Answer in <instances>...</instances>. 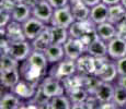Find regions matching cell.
Instances as JSON below:
<instances>
[{"instance_id":"1","label":"cell","mask_w":126,"mask_h":109,"mask_svg":"<svg viewBox=\"0 0 126 109\" xmlns=\"http://www.w3.org/2000/svg\"><path fill=\"white\" fill-rule=\"evenodd\" d=\"M76 73H77L76 60L70 59V58L67 57L65 59H63L62 61L57 62V63L50 64L49 69H48V75L56 77L60 81L74 75Z\"/></svg>"},{"instance_id":"2","label":"cell","mask_w":126,"mask_h":109,"mask_svg":"<svg viewBox=\"0 0 126 109\" xmlns=\"http://www.w3.org/2000/svg\"><path fill=\"white\" fill-rule=\"evenodd\" d=\"M40 87L49 98L54 97V96L66 94V89H65L63 81H60V80L52 75H48V74L43 77V80L40 83Z\"/></svg>"},{"instance_id":"3","label":"cell","mask_w":126,"mask_h":109,"mask_svg":"<svg viewBox=\"0 0 126 109\" xmlns=\"http://www.w3.org/2000/svg\"><path fill=\"white\" fill-rule=\"evenodd\" d=\"M76 21L74 18V14L71 12L69 4L63 8H57L54 10L52 21H50V25L53 26H62V27L69 28L74 22Z\"/></svg>"},{"instance_id":"4","label":"cell","mask_w":126,"mask_h":109,"mask_svg":"<svg viewBox=\"0 0 126 109\" xmlns=\"http://www.w3.org/2000/svg\"><path fill=\"white\" fill-rule=\"evenodd\" d=\"M38 85L40 84L31 83V82L26 81V80L21 79L19 81V83L14 87H12L10 91H12L14 94H16L23 101H28L34 97L36 91L38 88Z\"/></svg>"},{"instance_id":"5","label":"cell","mask_w":126,"mask_h":109,"mask_svg":"<svg viewBox=\"0 0 126 109\" xmlns=\"http://www.w3.org/2000/svg\"><path fill=\"white\" fill-rule=\"evenodd\" d=\"M20 71H21L22 79L31 82V83H35V84H40L41 81L43 80V77L47 75V74H46L44 71H42L40 68L35 67V65H33V64L28 63L26 61L21 62Z\"/></svg>"},{"instance_id":"6","label":"cell","mask_w":126,"mask_h":109,"mask_svg":"<svg viewBox=\"0 0 126 109\" xmlns=\"http://www.w3.org/2000/svg\"><path fill=\"white\" fill-rule=\"evenodd\" d=\"M22 25H23V31H24V34H25L26 39L33 40L42 33V31L44 30L46 27V25H48V24L44 23L43 21L38 20L37 18L32 15L25 22H23Z\"/></svg>"},{"instance_id":"7","label":"cell","mask_w":126,"mask_h":109,"mask_svg":"<svg viewBox=\"0 0 126 109\" xmlns=\"http://www.w3.org/2000/svg\"><path fill=\"white\" fill-rule=\"evenodd\" d=\"M55 9L47 0H38L32 8V15L43 21L46 24H50Z\"/></svg>"},{"instance_id":"8","label":"cell","mask_w":126,"mask_h":109,"mask_svg":"<svg viewBox=\"0 0 126 109\" xmlns=\"http://www.w3.org/2000/svg\"><path fill=\"white\" fill-rule=\"evenodd\" d=\"M64 49L67 58L77 60L79 57L87 52V46L82 43L80 38L69 37V39L64 44Z\"/></svg>"},{"instance_id":"9","label":"cell","mask_w":126,"mask_h":109,"mask_svg":"<svg viewBox=\"0 0 126 109\" xmlns=\"http://www.w3.org/2000/svg\"><path fill=\"white\" fill-rule=\"evenodd\" d=\"M94 75H96L102 82H110V83H114L116 79L118 77V71L117 67L114 60L111 59L110 61L105 62L96 70V72L94 73Z\"/></svg>"},{"instance_id":"10","label":"cell","mask_w":126,"mask_h":109,"mask_svg":"<svg viewBox=\"0 0 126 109\" xmlns=\"http://www.w3.org/2000/svg\"><path fill=\"white\" fill-rule=\"evenodd\" d=\"M77 63V73L83 74V75H91L96 72L98 65H96L95 57L89 55L88 52L83 54L76 60Z\"/></svg>"},{"instance_id":"11","label":"cell","mask_w":126,"mask_h":109,"mask_svg":"<svg viewBox=\"0 0 126 109\" xmlns=\"http://www.w3.org/2000/svg\"><path fill=\"white\" fill-rule=\"evenodd\" d=\"M32 51H33V47L32 44H31V40L25 39L22 40V42L11 44L9 55H11L13 58H16L18 61L23 62L28 59Z\"/></svg>"},{"instance_id":"12","label":"cell","mask_w":126,"mask_h":109,"mask_svg":"<svg viewBox=\"0 0 126 109\" xmlns=\"http://www.w3.org/2000/svg\"><path fill=\"white\" fill-rule=\"evenodd\" d=\"M108 56L112 60H117L126 56V39L121 36H115L108 42Z\"/></svg>"},{"instance_id":"13","label":"cell","mask_w":126,"mask_h":109,"mask_svg":"<svg viewBox=\"0 0 126 109\" xmlns=\"http://www.w3.org/2000/svg\"><path fill=\"white\" fill-rule=\"evenodd\" d=\"M4 37L11 44L25 40L26 37H25V34H24V31H23L22 23L12 20L10 23L6 26V35H4Z\"/></svg>"},{"instance_id":"14","label":"cell","mask_w":126,"mask_h":109,"mask_svg":"<svg viewBox=\"0 0 126 109\" xmlns=\"http://www.w3.org/2000/svg\"><path fill=\"white\" fill-rule=\"evenodd\" d=\"M21 79H22V75H21L20 68L0 71V83H1V87L3 88L11 89L19 83Z\"/></svg>"},{"instance_id":"15","label":"cell","mask_w":126,"mask_h":109,"mask_svg":"<svg viewBox=\"0 0 126 109\" xmlns=\"http://www.w3.org/2000/svg\"><path fill=\"white\" fill-rule=\"evenodd\" d=\"M33 50H38V51H45L48 47L53 44V38H52V32H50V25H46V27L42 31V33L31 40Z\"/></svg>"},{"instance_id":"16","label":"cell","mask_w":126,"mask_h":109,"mask_svg":"<svg viewBox=\"0 0 126 109\" xmlns=\"http://www.w3.org/2000/svg\"><path fill=\"white\" fill-rule=\"evenodd\" d=\"M25 105V101L19 97L16 94L9 89L8 92H4L1 95L0 100V108L1 109H19L23 108Z\"/></svg>"},{"instance_id":"17","label":"cell","mask_w":126,"mask_h":109,"mask_svg":"<svg viewBox=\"0 0 126 109\" xmlns=\"http://www.w3.org/2000/svg\"><path fill=\"white\" fill-rule=\"evenodd\" d=\"M95 26L96 24L93 23L90 18L84 21H75L68 28L69 36L72 38H81V36L87 31L91 30V28L95 27Z\"/></svg>"},{"instance_id":"18","label":"cell","mask_w":126,"mask_h":109,"mask_svg":"<svg viewBox=\"0 0 126 109\" xmlns=\"http://www.w3.org/2000/svg\"><path fill=\"white\" fill-rule=\"evenodd\" d=\"M69 7L76 21H84L90 18V8L83 2V0H70Z\"/></svg>"},{"instance_id":"19","label":"cell","mask_w":126,"mask_h":109,"mask_svg":"<svg viewBox=\"0 0 126 109\" xmlns=\"http://www.w3.org/2000/svg\"><path fill=\"white\" fill-rule=\"evenodd\" d=\"M115 85L110 82H101V84L96 88L95 93H94V97L96 100L100 103H105V101L113 100V96H114Z\"/></svg>"},{"instance_id":"20","label":"cell","mask_w":126,"mask_h":109,"mask_svg":"<svg viewBox=\"0 0 126 109\" xmlns=\"http://www.w3.org/2000/svg\"><path fill=\"white\" fill-rule=\"evenodd\" d=\"M90 19L96 25L108 21L109 6L105 4L104 2H100V3L95 4V6H93L92 8H90Z\"/></svg>"},{"instance_id":"21","label":"cell","mask_w":126,"mask_h":109,"mask_svg":"<svg viewBox=\"0 0 126 109\" xmlns=\"http://www.w3.org/2000/svg\"><path fill=\"white\" fill-rule=\"evenodd\" d=\"M96 32L101 39L104 42H110L112 38L117 36V28L114 23H111L109 21H105L103 23H100L96 25Z\"/></svg>"},{"instance_id":"22","label":"cell","mask_w":126,"mask_h":109,"mask_svg":"<svg viewBox=\"0 0 126 109\" xmlns=\"http://www.w3.org/2000/svg\"><path fill=\"white\" fill-rule=\"evenodd\" d=\"M12 20L23 23L28 20L29 18L32 16V8L29 6L26 2H20V3H16L13 10L11 12Z\"/></svg>"},{"instance_id":"23","label":"cell","mask_w":126,"mask_h":109,"mask_svg":"<svg viewBox=\"0 0 126 109\" xmlns=\"http://www.w3.org/2000/svg\"><path fill=\"white\" fill-rule=\"evenodd\" d=\"M44 52L49 64L57 63V62L62 61L63 59L66 58L64 45H60V44H52Z\"/></svg>"},{"instance_id":"24","label":"cell","mask_w":126,"mask_h":109,"mask_svg":"<svg viewBox=\"0 0 126 109\" xmlns=\"http://www.w3.org/2000/svg\"><path fill=\"white\" fill-rule=\"evenodd\" d=\"M87 52L95 58L108 56V43L101 38H98L92 44L87 46Z\"/></svg>"},{"instance_id":"25","label":"cell","mask_w":126,"mask_h":109,"mask_svg":"<svg viewBox=\"0 0 126 109\" xmlns=\"http://www.w3.org/2000/svg\"><path fill=\"white\" fill-rule=\"evenodd\" d=\"M72 103L67 94L54 96L49 99L47 109H71Z\"/></svg>"},{"instance_id":"26","label":"cell","mask_w":126,"mask_h":109,"mask_svg":"<svg viewBox=\"0 0 126 109\" xmlns=\"http://www.w3.org/2000/svg\"><path fill=\"white\" fill-rule=\"evenodd\" d=\"M50 25V24H49ZM50 32H52L53 44H60L64 45L69 39V32L68 28L62 27V26H53L50 25Z\"/></svg>"},{"instance_id":"27","label":"cell","mask_w":126,"mask_h":109,"mask_svg":"<svg viewBox=\"0 0 126 109\" xmlns=\"http://www.w3.org/2000/svg\"><path fill=\"white\" fill-rule=\"evenodd\" d=\"M126 14V9L122 3H116L109 6V19L108 21L111 23H116L121 18Z\"/></svg>"},{"instance_id":"28","label":"cell","mask_w":126,"mask_h":109,"mask_svg":"<svg viewBox=\"0 0 126 109\" xmlns=\"http://www.w3.org/2000/svg\"><path fill=\"white\" fill-rule=\"evenodd\" d=\"M83 75V74H82ZM101 80L96 75L91 74V75H83V88L87 89L90 95H94L96 88L101 84Z\"/></svg>"},{"instance_id":"29","label":"cell","mask_w":126,"mask_h":109,"mask_svg":"<svg viewBox=\"0 0 126 109\" xmlns=\"http://www.w3.org/2000/svg\"><path fill=\"white\" fill-rule=\"evenodd\" d=\"M21 62L18 61L16 58H13L11 55H1L0 58V71H6V70L14 69V68H20Z\"/></svg>"},{"instance_id":"30","label":"cell","mask_w":126,"mask_h":109,"mask_svg":"<svg viewBox=\"0 0 126 109\" xmlns=\"http://www.w3.org/2000/svg\"><path fill=\"white\" fill-rule=\"evenodd\" d=\"M66 94L69 96L72 104L83 103V101H86L87 99L89 98V96H90V94H89L88 92H87V89L83 88V87L74 89V91L69 92V93H66Z\"/></svg>"},{"instance_id":"31","label":"cell","mask_w":126,"mask_h":109,"mask_svg":"<svg viewBox=\"0 0 126 109\" xmlns=\"http://www.w3.org/2000/svg\"><path fill=\"white\" fill-rule=\"evenodd\" d=\"M113 101L118 106V108H126V88L115 84Z\"/></svg>"},{"instance_id":"32","label":"cell","mask_w":126,"mask_h":109,"mask_svg":"<svg viewBox=\"0 0 126 109\" xmlns=\"http://www.w3.org/2000/svg\"><path fill=\"white\" fill-rule=\"evenodd\" d=\"M98 38H100V37H99V35H98V32H96V26H95V27L87 31V32L81 36L80 39L82 40V43H83L86 46H89L90 44L93 43L94 40L98 39Z\"/></svg>"},{"instance_id":"33","label":"cell","mask_w":126,"mask_h":109,"mask_svg":"<svg viewBox=\"0 0 126 109\" xmlns=\"http://www.w3.org/2000/svg\"><path fill=\"white\" fill-rule=\"evenodd\" d=\"M115 26H116V28H117L118 36H122V35H124V34H126V14L116 22Z\"/></svg>"},{"instance_id":"34","label":"cell","mask_w":126,"mask_h":109,"mask_svg":"<svg viewBox=\"0 0 126 109\" xmlns=\"http://www.w3.org/2000/svg\"><path fill=\"white\" fill-rule=\"evenodd\" d=\"M0 27H6L9 23L12 21V15L10 12L0 11Z\"/></svg>"},{"instance_id":"35","label":"cell","mask_w":126,"mask_h":109,"mask_svg":"<svg viewBox=\"0 0 126 109\" xmlns=\"http://www.w3.org/2000/svg\"><path fill=\"white\" fill-rule=\"evenodd\" d=\"M116 67H117V71L120 75H126V56L123 58L115 60Z\"/></svg>"},{"instance_id":"36","label":"cell","mask_w":126,"mask_h":109,"mask_svg":"<svg viewBox=\"0 0 126 109\" xmlns=\"http://www.w3.org/2000/svg\"><path fill=\"white\" fill-rule=\"evenodd\" d=\"M14 6H16V2L13 0H1L0 2V8H1V11L4 12H12Z\"/></svg>"},{"instance_id":"37","label":"cell","mask_w":126,"mask_h":109,"mask_svg":"<svg viewBox=\"0 0 126 109\" xmlns=\"http://www.w3.org/2000/svg\"><path fill=\"white\" fill-rule=\"evenodd\" d=\"M10 47H11V43L6 37H1V40H0L1 55H8L9 51H10Z\"/></svg>"},{"instance_id":"38","label":"cell","mask_w":126,"mask_h":109,"mask_svg":"<svg viewBox=\"0 0 126 109\" xmlns=\"http://www.w3.org/2000/svg\"><path fill=\"white\" fill-rule=\"evenodd\" d=\"M52 7L54 9H57V8H63V7H66L69 4V1L70 0H47Z\"/></svg>"},{"instance_id":"39","label":"cell","mask_w":126,"mask_h":109,"mask_svg":"<svg viewBox=\"0 0 126 109\" xmlns=\"http://www.w3.org/2000/svg\"><path fill=\"white\" fill-rule=\"evenodd\" d=\"M98 108H100V109H118V106L116 105L113 100H111V101H105V103H100Z\"/></svg>"},{"instance_id":"40","label":"cell","mask_w":126,"mask_h":109,"mask_svg":"<svg viewBox=\"0 0 126 109\" xmlns=\"http://www.w3.org/2000/svg\"><path fill=\"white\" fill-rule=\"evenodd\" d=\"M115 84L126 88V75H118V77L115 81Z\"/></svg>"},{"instance_id":"41","label":"cell","mask_w":126,"mask_h":109,"mask_svg":"<svg viewBox=\"0 0 126 109\" xmlns=\"http://www.w3.org/2000/svg\"><path fill=\"white\" fill-rule=\"evenodd\" d=\"M83 2L89 7V8H92L93 6H95V4L102 2V0H83Z\"/></svg>"},{"instance_id":"42","label":"cell","mask_w":126,"mask_h":109,"mask_svg":"<svg viewBox=\"0 0 126 109\" xmlns=\"http://www.w3.org/2000/svg\"><path fill=\"white\" fill-rule=\"evenodd\" d=\"M102 2H104L108 6H112V4H116V3H121V0H102Z\"/></svg>"},{"instance_id":"43","label":"cell","mask_w":126,"mask_h":109,"mask_svg":"<svg viewBox=\"0 0 126 109\" xmlns=\"http://www.w3.org/2000/svg\"><path fill=\"white\" fill-rule=\"evenodd\" d=\"M16 3H20V2H26L28 0H13Z\"/></svg>"},{"instance_id":"44","label":"cell","mask_w":126,"mask_h":109,"mask_svg":"<svg viewBox=\"0 0 126 109\" xmlns=\"http://www.w3.org/2000/svg\"><path fill=\"white\" fill-rule=\"evenodd\" d=\"M121 3H122L123 6L125 7V9H126V0H121Z\"/></svg>"}]
</instances>
